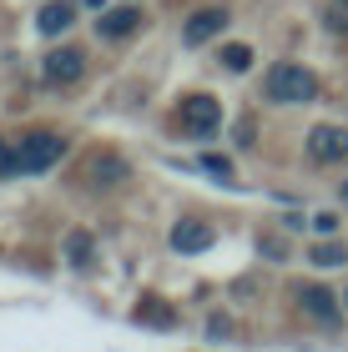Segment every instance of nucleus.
<instances>
[{"mask_svg":"<svg viewBox=\"0 0 348 352\" xmlns=\"http://www.w3.org/2000/svg\"><path fill=\"white\" fill-rule=\"evenodd\" d=\"M263 96L278 101V106H308L313 96H318V76L303 71L298 60H278V66L267 71V81H263Z\"/></svg>","mask_w":348,"mask_h":352,"instance_id":"nucleus-1","label":"nucleus"},{"mask_svg":"<svg viewBox=\"0 0 348 352\" xmlns=\"http://www.w3.org/2000/svg\"><path fill=\"white\" fill-rule=\"evenodd\" d=\"M61 156H66V136H61V131H30L21 146H15V171H21V176L51 171Z\"/></svg>","mask_w":348,"mask_h":352,"instance_id":"nucleus-2","label":"nucleus"},{"mask_svg":"<svg viewBox=\"0 0 348 352\" xmlns=\"http://www.w3.org/2000/svg\"><path fill=\"white\" fill-rule=\"evenodd\" d=\"M217 126H223V101H212V96H187L182 101V131L192 141H207Z\"/></svg>","mask_w":348,"mask_h":352,"instance_id":"nucleus-3","label":"nucleus"},{"mask_svg":"<svg viewBox=\"0 0 348 352\" xmlns=\"http://www.w3.org/2000/svg\"><path fill=\"white\" fill-rule=\"evenodd\" d=\"M81 71H86V51H76V45H61V51H51L41 60L45 86H71V81H81Z\"/></svg>","mask_w":348,"mask_h":352,"instance_id":"nucleus-4","label":"nucleus"},{"mask_svg":"<svg viewBox=\"0 0 348 352\" xmlns=\"http://www.w3.org/2000/svg\"><path fill=\"white\" fill-rule=\"evenodd\" d=\"M308 156L313 162H343L348 156V126H313L308 131Z\"/></svg>","mask_w":348,"mask_h":352,"instance_id":"nucleus-5","label":"nucleus"},{"mask_svg":"<svg viewBox=\"0 0 348 352\" xmlns=\"http://www.w3.org/2000/svg\"><path fill=\"white\" fill-rule=\"evenodd\" d=\"M223 30H227V10H197L192 15V21H187L182 25V45H207V41H217V36H223Z\"/></svg>","mask_w":348,"mask_h":352,"instance_id":"nucleus-6","label":"nucleus"},{"mask_svg":"<svg viewBox=\"0 0 348 352\" xmlns=\"http://www.w3.org/2000/svg\"><path fill=\"white\" fill-rule=\"evenodd\" d=\"M141 15L136 6H116V10H101V21H96V36L101 41H121V36H132V30H141Z\"/></svg>","mask_w":348,"mask_h":352,"instance_id":"nucleus-7","label":"nucleus"},{"mask_svg":"<svg viewBox=\"0 0 348 352\" xmlns=\"http://www.w3.org/2000/svg\"><path fill=\"white\" fill-rule=\"evenodd\" d=\"M298 302H303V312L313 317V322H338V312H343V307H338L343 297H334L328 287H303Z\"/></svg>","mask_w":348,"mask_h":352,"instance_id":"nucleus-8","label":"nucleus"},{"mask_svg":"<svg viewBox=\"0 0 348 352\" xmlns=\"http://www.w3.org/2000/svg\"><path fill=\"white\" fill-rule=\"evenodd\" d=\"M217 242V232L207 221H182V227H172V247L177 252H207Z\"/></svg>","mask_w":348,"mask_h":352,"instance_id":"nucleus-9","label":"nucleus"},{"mask_svg":"<svg viewBox=\"0 0 348 352\" xmlns=\"http://www.w3.org/2000/svg\"><path fill=\"white\" fill-rule=\"evenodd\" d=\"M41 36H66V30L76 25V6H71V0H56V6H45L41 10Z\"/></svg>","mask_w":348,"mask_h":352,"instance_id":"nucleus-10","label":"nucleus"},{"mask_svg":"<svg viewBox=\"0 0 348 352\" xmlns=\"http://www.w3.org/2000/svg\"><path fill=\"white\" fill-rule=\"evenodd\" d=\"M126 176H132V166L121 162V156H96V162H91V186H121Z\"/></svg>","mask_w":348,"mask_h":352,"instance_id":"nucleus-11","label":"nucleus"},{"mask_svg":"<svg viewBox=\"0 0 348 352\" xmlns=\"http://www.w3.org/2000/svg\"><path fill=\"white\" fill-rule=\"evenodd\" d=\"M66 262L76 272H91L96 267V242H91V232H71L66 236Z\"/></svg>","mask_w":348,"mask_h":352,"instance_id":"nucleus-12","label":"nucleus"},{"mask_svg":"<svg viewBox=\"0 0 348 352\" xmlns=\"http://www.w3.org/2000/svg\"><path fill=\"white\" fill-rule=\"evenodd\" d=\"M308 262L313 267H343L348 262V242H318V247L308 252Z\"/></svg>","mask_w":348,"mask_h":352,"instance_id":"nucleus-13","label":"nucleus"},{"mask_svg":"<svg viewBox=\"0 0 348 352\" xmlns=\"http://www.w3.org/2000/svg\"><path fill=\"white\" fill-rule=\"evenodd\" d=\"M136 322H152V327H172V312L167 307H156V297H147L136 307Z\"/></svg>","mask_w":348,"mask_h":352,"instance_id":"nucleus-14","label":"nucleus"},{"mask_svg":"<svg viewBox=\"0 0 348 352\" xmlns=\"http://www.w3.org/2000/svg\"><path fill=\"white\" fill-rule=\"evenodd\" d=\"M223 66H227L232 76H243V71L252 66V51H247V45H227V51H223Z\"/></svg>","mask_w":348,"mask_h":352,"instance_id":"nucleus-15","label":"nucleus"},{"mask_svg":"<svg viewBox=\"0 0 348 352\" xmlns=\"http://www.w3.org/2000/svg\"><path fill=\"white\" fill-rule=\"evenodd\" d=\"M202 171H212V176H223V182H232V176H237V171H232V162H227V156H212V151H207V156H202Z\"/></svg>","mask_w":348,"mask_h":352,"instance_id":"nucleus-16","label":"nucleus"},{"mask_svg":"<svg viewBox=\"0 0 348 352\" xmlns=\"http://www.w3.org/2000/svg\"><path fill=\"white\" fill-rule=\"evenodd\" d=\"M0 176H15V146L0 136Z\"/></svg>","mask_w":348,"mask_h":352,"instance_id":"nucleus-17","label":"nucleus"},{"mask_svg":"<svg viewBox=\"0 0 348 352\" xmlns=\"http://www.w3.org/2000/svg\"><path fill=\"white\" fill-rule=\"evenodd\" d=\"M313 232L334 236V232H338V217H334V212H318V217H313Z\"/></svg>","mask_w":348,"mask_h":352,"instance_id":"nucleus-18","label":"nucleus"},{"mask_svg":"<svg viewBox=\"0 0 348 352\" xmlns=\"http://www.w3.org/2000/svg\"><path fill=\"white\" fill-rule=\"evenodd\" d=\"M207 332H212V338H227V332H232V322H227V317H212V322H207Z\"/></svg>","mask_w":348,"mask_h":352,"instance_id":"nucleus-19","label":"nucleus"},{"mask_svg":"<svg viewBox=\"0 0 348 352\" xmlns=\"http://www.w3.org/2000/svg\"><path fill=\"white\" fill-rule=\"evenodd\" d=\"M338 191H343V201H348V182H338Z\"/></svg>","mask_w":348,"mask_h":352,"instance_id":"nucleus-20","label":"nucleus"},{"mask_svg":"<svg viewBox=\"0 0 348 352\" xmlns=\"http://www.w3.org/2000/svg\"><path fill=\"white\" fill-rule=\"evenodd\" d=\"M343 307H348V297H343Z\"/></svg>","mask_w":348,"mask_h":352,"instance_id":"nucleus-21","label":"nucleus"},{"mask_svg":"<svg viewBox=\"0 0 348 352\" xmlns=\"http://www.w3.org/2000/svg\"><path fill=\"white\" fill-rule=\"evenodd\" d=\"M343 6H348V0H343Z\"/></svg>","mask_w":348,"mask_h":352,"instance_id":"nucleus-22","label":"nucleus"}]
</instances>
